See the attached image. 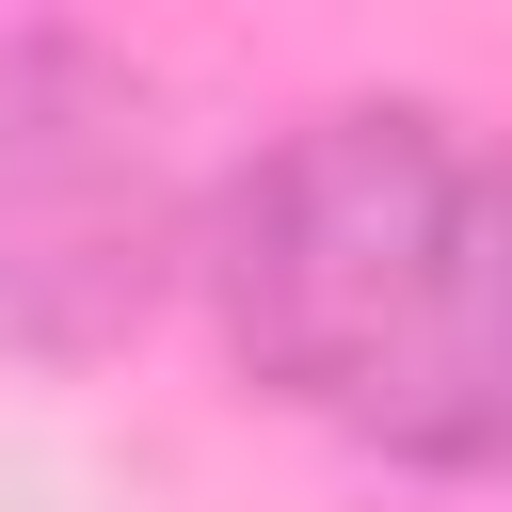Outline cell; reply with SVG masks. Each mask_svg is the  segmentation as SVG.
I'll list each match as a JSON object with an SVG mask.
<instances>
[{
    "label": "cell",
    "instance_id": "1",
    "mask_svg": "<svg viewBox=\"0 0 512 512\" xmlns=\"http://www.w3.org/2000/svg\"><path fill=\"white\" fill-rule=\"evenodd\" d=\"M208 304L272 400L352 448L512 480V144L432 96H336L208 192Z\"/></svg>",
    "mask_w": 512,
    "mask_h": 512
},
{
    "label": "cell",
    "instance_id": "2",
    "mask_svg": "<svg viewBox=\"0 0 512 512\" xmlns=\"http://www.w3.org/2000/svg\"><path fill=\"white\" fill-rule=\"evenodd\" d=\"M176 256L160 96L80 32H0V336L96 352Z\"/></svg>",
    "mask_w": 512,
    "mask_h": 512
}]
</instances>
